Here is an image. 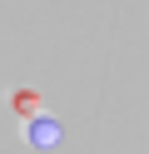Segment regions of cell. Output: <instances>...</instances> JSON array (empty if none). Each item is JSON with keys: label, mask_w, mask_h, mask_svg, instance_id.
<instances>
[{"label": "cell", "mask_w": 149, "mask_h": 154, "mask_svg": "<svg viewBox=\"0 0 149 154\" xmlns=\"http://www.w3.org/2000/svg\"><path fill=\"white\" fill-rule=\"evenodd\" d=\"M30 139H35V144H55V139H60V129H55L50 119H35V124H30Z\"/></svg>", "instance_id": "cell-1"}]
</instances>
